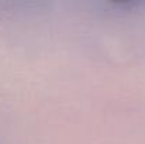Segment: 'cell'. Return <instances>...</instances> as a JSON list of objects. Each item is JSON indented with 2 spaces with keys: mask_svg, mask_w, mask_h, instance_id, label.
<instances>
[{
  "mask_svg": "<svg viewBox=\"0 0 145 144\" xmlns=\"http://www.w3.org/2000/svg\"><path fill=\"white\" fill-rule=\"evenodd\" d=\"M108 7H111L113 10H118V11H134L140 7L145 6L142 1H108L107 3Z\"/></svg>",
  "mask_w": 145,
  "mask_h": 144,
  "instance_id": "cell-1",
  "label": "cell"
}]
</instances>
